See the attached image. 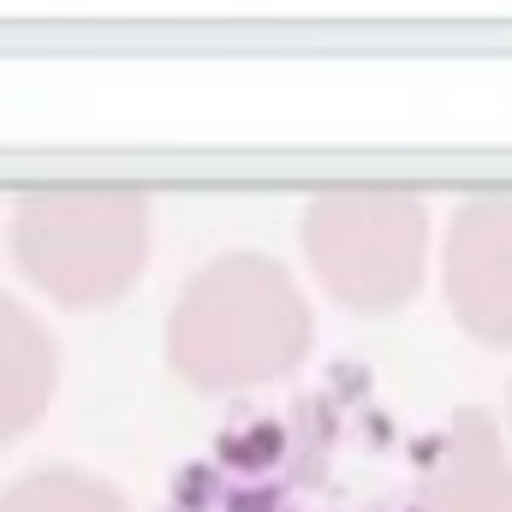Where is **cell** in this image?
Segmentation results:
<instances>
[{
    "mask_svg": "<svg viewBox=\"0 0 512 512\" xmlns=\"http://www.w3.org/2000/svg\"><path fill=\"white\" fill-rule=\"evenodd\" d=\"M310 352V310L280 262L256 251H233L197 274L167 322V358L191 387L227 393L262 387L298 370Z\"/></svg>",
    "mask_w": 512,
    "mask_h": 512,
    "instance_id": "1",
    "label": "cell"
},
{
    "mask_svg": "<svg viewBox=\"0 0 512 512\" xmlns=\"http://www.w3.org/2000/svg\"><path fill=\"white\" fill-rule=\"evenodd\" d=\"M12 256L60 304H114L149 256V203L137 191H24L12 203Z\"/></svg>",
    "mask_w": 512,
    "mask_h": 512,
    "instance_id": "2",
    "label": "cell"
},
{
    "mask_svg": "<svg viewBox=\"0 0 512 512\" xmlns=\"http://www.w3.org/2000/svg\"><path fill=\"white\" fill-rule=\"evenodd\" d=\"M429 215L411 191H328L304 209V256L352 310H399L423 280Z\"/></svg>",
    "mask_w": 512,
    "mask_h": 512,
    "instance_id": "3",
    "label": "cell"
},
{
    "mask_svg": "<svg viewBox=\"0 0 512 512\" xmlns=\"http://www.w3.org/2000/svg\"><path fill=\"white\" fill-rule=\"evenodd\" d=\"M447 298H453V316L477 340L512 346V191L471 197L453 215Z\"/></svg>",
    "mask_w": 512,
    "mask_h": 512,
    "instance_id": "4",
    "label": "cell"
},
{
    "mask_svg": "<svg viewBox=\"0 0 512 512\" xmlns=\"http://www.w3.org/2000/svg\"><path fill=\"white\" fill-rule=\"evenodd\" d=\"M429 512H512V465L483 411H459L435 465Z\"/></svg>",
    "mask_w": 512,
    "mask_h": 512,
    "instance_id": "5",
    "label": "cell"
},
{
    "mask_svg": "<svg viewBox=\"0 0 512 512\" xmlns=\"http://www.w3.org/2000/svg\"><path fill=\"white\" fill-rule=\"evenodd\" d=\"M54 376H60L54 340L30 322V310H18L0 292V441L24 435L48 411Z\"/></svg>",
    "mask_w": 512,
    "mask_h": 512,
    "instance_id": "6",
    "label": "cell"
},
{
    "mask_svg": "<svg viewBox=\"0 0 512 512\" xmlns=\"http://www.w3.org/2000/svg\"><path fill=\"white\" fill-rule=\"evenodd\" d=\"M0 512H126L120 489L84 471H36L6 489Z\"/></svg>",
    "mask_w": 512,
    "mask_h": 512,
    "instance_id": "7",
    "label": "cell"
},
{
    "mask_svg": "<svg viewBox=\"0 0 512 512\" xmlns=\"http://www.w3.org/2000/svg\"><path fill=\"white\" fill-rule=\"evenodd\" d=\"M286 453H292V429L280 417H251L239 429H221L209 459L221 465V477L233 471V483H268L286 465Z\"/></svg>",
    "mask_w": 512,
    "mask_h": 512,
    "instance_id": "8",
    "label": "cell"
},
{
    "mask_svg": "<svg viewBox=\"0 0 512 512\" xmlns=\"http://www.w3.org/2000/svg\"><path fill=\"white\" fill-rule=\"evenodd\" d=\"M227 501V477L215 459H197V465H179L173 483H167V512H221Z\"/></svg>",
    "mask_w": 512,
    "mask_h": 512,
    "instance_id": "9",
    "label": "cell"
},
{
    "mask_svg": "<svg viewBox=\"0 0 512 512\" xmlns=\"http://www.w3.org/2000/svg\"><path fill=\"white\" fill-rule=\"evenodd\" d=\"M221 512H286V483H233Z\"/></svg>",
    "mask_w": 512,
    "mask_h": 512,
    "instance_id": "10",
    "label": "cell"
}]
</instances>
